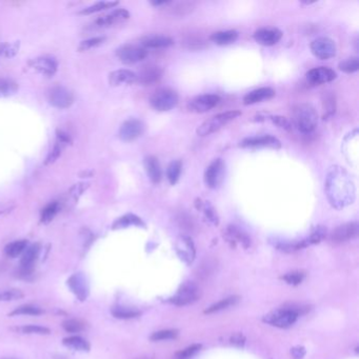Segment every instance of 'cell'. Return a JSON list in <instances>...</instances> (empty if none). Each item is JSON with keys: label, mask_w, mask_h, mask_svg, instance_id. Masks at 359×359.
<instances>
[{"label": "cell", "mask_w": 359, "mask_h": 359, "mask_svg": "<svg viewBox=\"0 0 359 359\" xmlns=\"http://www.w3.org/2000/svg\"><path fill=\"white\" fill-rule=\"evenodd\" d=\"M325 192L330 204L337 210L352 204L355 200V184L346 168L332 166L325 181Z\"/></svg>", "instance_id": "obj_1"}, {"label": "cell", "mask_w": 359, "mask_h": 359, "mask_svg": "<svg viewBox=\"0 0 359 359\" xmlns=\"http://www.w3.org/2000/svg\"><path fill=\"white\" fill-rule=\"evenodd\" d=\"M292 126L301 134H310L316 129L318 114L315 108L310 103H300L293 108Z\"/></svg>", "instance_id": "obj_2"}, {"label": "cell", "mask_w": 359, "mask_h": 359, "mask_svg": "<svg viewBox=\"0 0 359 359\" xmlns=\"http://www.w3.org/2000/svg\"><path fill=\"white\" fill-rule=\"evenodd\" d=\"M239 116H241V112L237 111V110L220 113V114H217L209 119H206L205 121H203L197 128L196 133H197V135H199L201 137L211 135V134L215 133V132L219 131L221 128H223L225 124H228L232 120L238 118Z\"/></svg>", "instance_id": "obj_3"}, {"label": "cell", "mask_w": 359, "mask_h": 359, "mask_svg": "<svg viewBox=\"0 0 359 359\" xmlns=\"http://www.w3.org/2000/svg\"><path fill=\"white\" fill-rule=\"evenodd\" d=\"M178 99V94L174 90L162 88L154 92L150 98V103L158 112H167L177 105Z\"/></svg>", "instance_id": "obj_4"}, {"label": "cell", "mask_w": 359, "mask_h": 359, "mask_svg": "<svg viewBox=\"0 0 359 359\" xmlns=\"http://www.w3.org/2000/svg\"><path fill=\"white\" fill-rule=\"evenodd\" d=\"M311 52L315 57L321 60H328L336 55V45L329 37H318L310 45Z\"/></svg>", "instance_id": "obj_5"}, {"label": "cell", "mask_w": 359, "mask_h": 359, "mask_svg": "<svg viewBox=\"0 0 359 359\" xmlns=\"http://www.w3.org/2000/svg\"><path fill=\"white\" fill-rule=\"evenodd\" d=\"M298 315L291 311L289 308L285 307L282 309H279L277 311H274L263 318L266 323L278 327V328H289L292 325L295 324L297 320Z\"/></svg>", "instance_id": "obj_6"}, {"label": "cell", "mask_w": 359, "mask_h": 359, "mask_svg": "<svg viewBox=\"0 0 359 359\" xmlns=\"http://www.w3.org/2000/svg\"><path fill=\"white\" fill-rule=\"evenodd\" d=\"M116 55L122 64L133 65L143 60L146 57L147 51L141 46L125 45L116 51Z\"/></svg>", "instance_id": "obj_7"}, {"label": "cell", "mask_w": 359, "mask_h": 359, "mask_svg": "<svg viewBox=\"0 0 359 359\" xmlns=\"http://www.w3.org/2000/svg\"><path fill=\"white\" fill-rule=\"evenodd\" d=\"M224 162L217 158L212 161L204 171V183L210 188H217L224 178Z\"/></svg>", "instance_id": "obj_8"}, {"label": "cell", "mask_w": 359, "mask_h": 359, "mask_svg": "<svg viewBox=\"0 0 359 359\" xmlns=\"http://www.w3.org/2000/svg\"><path fill=\"white\" fill-rule=\"evenodd\" d=\"M49 102L57 109H68L74 102L73 93L65 87H53L48 93Z\"/></svg>", "instance_id": "obj_9"}, {"label": "cell", "mask_w": 359, "mask_h": 359, "mask_svg": "<svg viewBox=\"0 0 359 359\" xmlns=\"http://www.w3.org/2000/svg\"><path fill=\"white\" fill-rule=\"evenodd\" d=\"M220 100L221 98L215 94H204V95H199L191 99L187 102L186 108L193 113H205L215 108Z\"/></svg>", "instance_id": "obj_10"}, {"label": "cell", "mask_w": 359, "mask_h": 359, "mask_svg": "<svg viewBox=\"0 0 359 359\" xmlns=\"http://www.w3.org/2000/svg\"><path fill=\"white\" fill-rule=\"evenodd\" d=\"M144 132V124L141 120L130 118L125 120L119 129V137L122 141L131 142L139 138Z\"/></svg>", "instance_id": "obj_11"}, {"label": "cell", "mask_w": 359, "mask_h": 359, "mask_svg": "<svg viewBox=\"0 0 359 359\" xmlns=\"http://www.w3.org/2000/svg\"><path fill=\"white\" fill-rule=\"evenodd\" d=\"M67 285L71 292L80 301L87 300L90 294V288L87 278L81 273H75L71 275L67 281Z\"/></svg>", "instance_id": "obj_12"}, {"label": "cell", "mask_w": 359, "mask_h": 359, "mask_svg": "<svg viewBox=\"0 0 359 359\" xmlns=\"http://www.w3.org/2000/svg\"><path fill=\"white\" fill-rule=\"evenodd\" d=\"M239 146L247 149H257V147H271V149H280L281 142L272 135H262V136H252L247 137L240 141Z\"/></svg>", "instance_id": "obj_13"}, {"label": "cell", "mask_w": 359, "mask_h": 359, "mask_svg": "<svg viewBox=\"0 0 359 359\" xmlns=\"http://www.w3.org/2000/svg\"><path fill=\"white\" fill-rule=\"evenodd\" d=\"M198 298V289L192 282H185L178 292L171 298V301L176 306H185L192 304Z\"/></svg>", "instance_id": "obj_14"}, {"label": "cell", "mask_w": 359, "mask_h": 359, "mask_svg": "<svg viewBox=\"0 0 359 359\" xmlns=\"http://www.w3.org/2000/svg\"><path fill=\"white\" fill-rule=\"evenodd\" d=\"M253 38L258 45L271 47L279 43L282 38V32L276 28H262L255 31Z\"/></svg>", "instance_id": "obj_15"}, {"label": "cell", "mask_w": 359, "mask_h": 359, "mask_svg": "<svg viewBox=\"0 0 359 359\" xmlns=\"http://www.w3.org/2000/svg\"><path fill=\"white\" fill-rule=\"evenodd\" d=\"M306 77L312 85H324L336 79L337 74L328 67H318L308 71Z\"/></svg>", "instance_id": "obj_16"}, {"label": "cell", "mask_w": 359, "mask_h": 359, "mask_svg": "<svg viewBox=\"0 0 359 359\" xmlns=\"http://www.w3.org/2000/svg\"><path fill=\"white\" fill-rule=\"evenodd\" d=\"M30 66L35 71L48 77L53 76L58 69L57 61H56L55 58L50 57V56H40V57L34 58L30 61Z\"/></svg>", "instance_id": "obj_17"}, {"label": "cell", "mask_w": 359, "mask_h": 359, "mask_svg": "<svg viewBox=\"0 0 359 359\" xmlns=\"http://www.w3.org/2000/svg\"><path fill=\"white\" fill-rule=\"evenodd\" d=\"M357 235H358V223L348 222L337 226L331 234V239L334 242H345L355 238Z\"/></svg>", "instance_id": "obj_18"}, {"label": "cell", "mask_w": 359, "mask_h": 359, "mask_svg": "<svg viewBox=\"0 0 359 359\" xmlns=\"http://www.w3.org/2000/svg\"><path fill=\"white\" fill-rule=\"evenodd\" d=\"M162 77V70L156 66H147L136 74V82L142 86H152Z\"/></svg>", "instance_id": "obj_19"}, {"label": "cell", "mask_w": 359, "mask_h": 359, "mask_svg": "<svg viewBox=\"0 0 359 359\" xmlns=\"http://www.w3.org/2000/svg\"><path fill=\"white\" fill-rule=\"evenodd\" d=\"M70 142H71V138L66 133V132H64L61 130H58L57 132H56V141H55L53 149L51 150V152L49 153V155L46 159V164L54 163L56 160H57L60 157L64 149Z\"/></svg>", "instance_id": "obj_20"}, {"label": "cell", "mask_w": 359, "mask_h": 359, "mask_svg": "<svg viewBox=\"0 0 359 359\" xmlns=\"http://www.w3.org/2000/svg\"><path fill=\"white\" fill-rule=\"evenodd\" d=\"M129 18H130V13L125 9H117L108 15L99 17L95 22V25L99 28H107V27H112L114 25L120 24L122 22H125L129 19Z\"/></svg>", "instance_id": "obj_21"}, {"label": "cell", "mask_w": 359, "mask_h": 359, "mask_svg": "<svg viewBox=\"0 0 359 359\" xmlns=\"http://www.w3.org/2000/svg\"><path fill=\"white\" fill-rule=\"evenodd\" d=\"M109 82L112 87H118L122 85H132L136 82V73L131 70H116L110 73Z\"/></svg>", "instance_id": "obj_22"}, {"label": "cell", "mask_w": 359, "mask_h": 359, "mask_svg": "<svg viewBox=\"0 0 359 359\" xmlns=\"http://www.w3.org/2000/svg\"><path fill=\"white\" fill-rule=\"evenodd\" d=\"M275 96V91L272 88H259L245 94L243 97V104L250 105L264 100H269Z\"/></svg>", "instance_id": "obj_23"}, {"label": "cell", "mask_w": 359, "mask_h": 359, "mask_svg": "<svg viewBox=\"0 0 359 359\" xmlns=\"http://www.w3.org/2000/svg\"><path fill=\"white\" fill-rule=\"evenodd\" d=\"M174 40L168 36L164 35H149L144 36L140 40V46L146 49H163L171 47Z\"/></svg>", "instance_id": "obj_24"}, {"label": "cell", "mask_w": 359, "mask_h": 359, "mask_svg": "<svg viewBox=\"0 0 359 359\" xmlns=\"http://www.w3.org/2000/svg\"><path fill=\"white\" fill-rule=\"evenodd\" d=\"M176 250L181 259L185 262L190 263L195 257V248L192 239L187 236H181L176 245Z\"/></svg>", "instance_id": "obj_25"}, {"label": "cell", "mask_w": 359, "mask_h": 359, "mask_svg": "<svg viewBox=\"0 0 359 359\" xmlns=\"http://www.w3.org/2000/svg\"><path fill=\"white\" fill-rule=\"evenodd\" d=\"M144 168L149 179L153 183H159L162 176L161 166L155 156H146L143 161Z\"/></svg>", "instance_id": "obj_26"}, {"label": "cell", "mask_w": 359, "mask_h": 359, "mask_svg": "<svg viewBox=\"0 0 359 359\" xmlns=\"http://www.w3.org/2000/svg\"><path fill=\"white\" fill-rule=\"evenodd\" d=\"M41 251V247L39 243H33L31 245H28L26 251L23 253L20 266L26 268H34V264L39 257Z\"/></svg>", "instance_id": "obj_27"}, {"label": "cell", "mask_w": 359, "mask_h": 359, "mask_svg": "<svg viewBox=\"0 0 359 359\" xmlns=\"http://www.w3.org/2000/svg\"><path fill=\"white\" fill-rule=\"evenodd\" d=\"M238 32L235 30L219 31L215 32L210 36V40L218 46H226L235 43L238 39Z\"/></svg>", "instance_id": "obj_28"}, {"label": "cell", "mask_w": 359, "mask_h": 359, "mask_svg": "<svg viewBox=\"0 0 359 359\" xmlns=\"http://www.w3.org/2000/svg\"><path fill=\"white\" fill-rule=\"evenodd\" d=\"M64 346L71 348L75 351H80V352H89L91 349V345L89 344L88 340L83 339L80 336L74 335V336H69L66 337L62 340Z\"/></svg>", "instance_id": "obj_29"}, {"label": "cell", "mask_w": 359, "mask_h": 359, "mask_svg": "<svg viewBox=\"0 0 359 359\" xmlns=\"http://www.w3.org/2000/svg\"><path fill=\"white\" fill-rule=\"evenodd\" d=\"M131 225H136V226H144L143 221L136 215L134 214H126L120 218H118L114 224H113V229L118 230V229H123L128 228Z\"/></svg>", "instance_id": "obj_30"}, {"label": "cell", "mask_w": 359, "mask_h": 359, "mask_svg": "<svg viewBox=\"0 0 359 359\" xmlns=\"http://www.w3.org/2000/svg\"><path fill=\"white\" fill-rule=\"evenodd\" d=\"M226 234H228L230 240L241 243L244 248H248L251 243L249 236L235 225H229L228 229H226Z\"/></svg>", "instance_id": "obj_31"}, {"label": "cell", "mask_w": 359, "mask_h": 359, "mask_svg": "<svg viewBox=\"0 0 359 359\" xmlns=\"http://www.w3.org/2000/svg\"><path fill=\"white\" fill-rule=\"evenodd\" d=\"M27 248H28V240L26 239L16 240L7 245L5 248V253L8 257L16 258L18 256H20L26 251Z\"/></svg>", "instance_id": "obj_32"}, {"label": "cell", "mask_w": 359, "mask_h": 359, "mask_svg": "<svg viewBox=\"0 0 359 359\" xmlns=\"http://www.w3.org/2000/svg\"><path fill=\"white\" fill-rule=\"evenodd\" d=\"M182 163L180 160H173L166 167V178L170 184H176L180 178Z\"/></svg>", "instance_id": "obj_33"}, {"label": "cell", "mask_w": 359, "mask_h": 359, "mask_svg": "<svg viewBox=\"0 0 359 359\" xmlns=\"http://www.w3.org/2000/svg\"><path fill=\"white\" fill-rule=\"evenodd\" d=\"M18 91V85L8 78H0V98L13 96Z\"/></svg>", "instance_id": "obj_34"}, {"label": "cell", "mask_w": 359, "mask_h": 359, "mask_svg": "<svg viewBox=\"0 0 359 359\" xmlns=\"http://www.w3.org/2000/svg\"><path fill=\"white\" fill-rule=\"evenodd\" d=\"M44 313V311L36 306H32V305H23L20 307L16 308L15 310H13L9 316H19V315H31V316H38L41 315Z\"/></svg>", "instance_id": "obj_35"}, {"label": "cell", "mask_w": 359, "mask_h": 359, "mask_svg": "<svg viewBox=\"0 0 359 359\" xmlns=\"http://www.w3.org/2000/svg\"><path fill=\"white\" fill-rule=\"evenodd\" d=\"M58 209H59V204L58 202H51L48 205H46L45 209L41 211V222L43 223H50L56 216V214L58 213Z\"/></svg>", "instance_id": "obj_36"}, {"label": "cell", "mask_w": 359, "mask_h": 359, "mask_svg": "<svg viewBox=\"0 0 359 359\" xmlns=\"http://www.w3.org/2000/svg\"><path fill=\"white\" fill-rule=\"evenodd\" d=\"M118 5V2H99L96 3L95 5H92L86 9H83L80 14L82 15H90V14H94L97 13L103 10H108V9H112Z\"/></svg>", "instance_id": "obj_37"}, {"label": "cell", "mask_w": 359, "mask_h": 359, "mask_svg": "<svg viewBox=\"0 0 359 359\" xmlns=\"http://www.w3.org/2000/svg\"><path fill=\"white\" fill-rule=\"evenodd\" d=\"M238 300H239V298L236 297V296H232V297H228V298H225V299H222L219 302H217V304L211 306L209 309L205 310V313L206 314H211V313H215V312L224 310V309L229 308L231 306L236 305Z\"/></svg>", "instance_id": "obj_38"}, {"label": "cell", "mask_w": 359, "mask_h": 359, "mask_svg": "<svg viewBox=\"0 0 359 359\" xmlns=\"http://www.w3.org/2000/svg\"><path fill=\"white\" fill-rule=\"evenodd\" d=\"M112 314L113 316L119 319H131L137 317L140 314V312L135 309H131L126 307H115L112 309Z\"/></svg>", "instance_id": "obj_39"}, {"label": "cell", "mask_w": 359, "mask_h": 359, "mask_svg": "<svg viewBox=\"0 0 359 359\" xmlns=\"http://www.w3.org/2000/svg\"><path fill=\"white\" fill-rule=\"evenodd\" d=\"M105 40V37L104 36H97V37H92V38H89V39H86L80 43L79 47H78V50L80 52H85V51H89V50H92L94 48H97L99 47L100 45H102Z\"/></svg>", "instance_id": "obj_40"}, {"label": "cell", "mask_w": 359, "mask_h": 359, "mask_svg": "<svg viewBox=\"0 0 359 359\" xmlns=\"http://www.w3.org/2000/svg\"><path fill=\"white\" fill-rule=\"evenodd\" d=\"M62 328L69 333H79L85 329V324L79 319H67L62 323Z\"/></svg>", "instance_id": "obj_41"}, {"label": "cell", "mask_w": 359, "mask_h": 359, "mask_svg": "<svg viewBox=\"0 0 359 359\" xmlns=\"http://www.w3.org/2000/svg\"><path fill=\"white\" fill-rule=\"evenodd\" d=\"M326 235H327V229L323 225H319V226H316L308 238H306V241L308 245L316 244V243H319L320 241H323Z\"/></svg>", "instance_id": "obj_42"}, {"label": "cell", "mask_w": 359, "mask_h": 359, "mask_svg": "<svg viewBox=\"0 0 359 359\" xmlns=\"http://www.w3.org/2000/svg\"><path fill=\"white\" fill-rule=\"evenodd\" d=\"M338 68L340 71H343V72L348 73V74L355 73L359 69V59H358V57H350L342 62H339Z\"/></svg>", "instance_id": "obj_43"}, {"label": "cell", "mask_w": 359, "mask_h": 359, "mask_svg": "<svg viewBox=\"0 0 359 359\" xmlns=\"http://www.w3.org/2000/svg\"><path fill=\"white\" fill-rule=\"evenodd\" d=\"M323 104H324V109H325V119L326 117H331L334 113H335V109H336V102H335V97L333 94L330 93H325L324 94V99H323Z\"/></svg>", "instance_id": "obj_44"}, {"label": "cell", "mask_w": 359, "mask_h": 359, "mask_svg": "<svg viewBox=\"0 0 359 359\" xmlns=\"http://www.w3.org/2000/svg\"><path fill=\"white\" fill-rule=\"evenodd\" d=\"M199 202L200 203H199L198 209H201L203 211L205 217L210 221H212L214 224H218V217H217V214L214 210V207L207 201L201 202V200H199Z\"/></svg>", "instance_id": "obj_45"}, {"label": "cell", "mask_w": 359, "mask_h": 359, "mask_svg": "<svg viewBox=\"0 0 359 359\" xmlns=\"http://www.w3.org/2000/svg\"><path fill=\"white\" fill-rule=\"evenodd\" d=\"M25 295L23 291L18 289H9L0 291V301H14L23 298Z\"/></svg>", "instance_id": "obj_46"}, {"label": "cell", "mask_w": 359, "mask_h": 359, "mask_svg": "<svg viewBox=\"0 0 359 359\" xmlns=\"http://www.w3.org/2000/svg\"><path fill=\"white\" fill-rule=\"evenodd\" d=\"M18 331H20L24 334H37V335H49L51 333V330L49 328L41 327V326H35V325L22 327L18 329Z\"/></svg>", "instance_id": "obj_47"}, {"label": "cell", "mask_w": 359, "mask_h": 359, "mask_svg": "<svg viewBox=\"0 0 359 359\" xmlns=\"http://www.w3.org/2000/svg\"><path fill=\"white\" fill-rule=\"evenodd\" d=\"M19 50V43H12V44H5L0 46V56H5V57L11 58L18 53Z\"/></svg>", "instance_id": "obj_48"}, {"label": "cell", "mask_w": 359, "mask_h": 359, "mask_svg": "<svg viewBox=\"0 0 359 359\" xmlns=\"http://www.w3.org/2000/svg\"><path fill=\"white\" fill-rule=\"evenodd\" d=\"M201 349V345H193L188 347L178 353L174 356V359H191L195 354H197Z\"/></svg>", "instance_id": "obj_49"}, {"label": "cell", "mask_w": 359, "mask_h": 359, "mask_svg": "<svg viewBox=\"0 0 359 359\" xmlns=\"http://www.w3.org/2000/svg\"><path fill=\"white\" fill-rule=\"evenodd\" d=\"M305 272H302V271H294V272H290L288 273L287 275H285L282 277L283 280H286L289 285H292V286H297L299 285V283L305 279Z\"/></svg>", "instance_id": "obj_50"}, {"label": "cell", "mask_w": 359, "mask_h": 359, "mask_svg": "<svg viewBox=\"0 0 359 359\" xmlns=\"http://www.w3.org/2000/svg\"><path fill=\"white\" fill-rule=\"evenodd\" d=\"M178 335L177 330H163L154 333L151 336V340L153 342H159V340H165V339H173Z\"/></svg>", "instance_id": "obj_51"}, {"label": "cell", "mask_w": 359, "mask_h": 359, "mask_svg": "<svg viewBox=\"0 0 359 359\" xmlns=\"http://www.w3.org/2000/svg\"><path fill=\"white\" fill-rule=\"evenodd\" d=\"M270 119L272 120V122L274 124H276L277 126H279V128H281L283 130H286V131H291L292 130V123L286 117H283V116H271Z\"/></svg>", "instance_id": "obj_52"}, {"label": "cell", "mask_w": 359, "mask_h": 359, "mask_svg": "<svg viewBox=\"0 0 359 359\" xmlns=\"http://www.w3.org/2000/svg\"><path fill=\"white\" fill-rule=\"evenodd\" d=\"M213 266H215V263L212 261H206L200 267V271L198 273V276L200 277H205L207 275H210L213 271Z\"/></svg>", "instance_id": "obj_53"}, {"label": "cell", "mask_w": 359, "mask_h": 359, "mask_svg": "<svg viewBox=\"0 0 359 359\" xmlns=\"http://www.w3.org/2000/svg\"><path fill=\"white\" fill-rule=\"evenodd\" d=\"M306 354V350L305 348L302 347H296L294 349H292V355L295 359H302V357L305 356Z\"/></svg>", "instance_id": "obj_54"}, {"label": "cell", "mask_w": 359, "mask_h": 359, "mask_svg": "<svg viewBox=\"0 0 359 359\" xmlns=\"http://www.w3.org/2000/svg\"><path fill=\"white\" fill-rule=\"evenodd\" d=\"M231 342L233 345H236L238 347H242L244 344V337L240 334H237L231 338Z\"/></svg>", "instance_id": "obj_55"}, {"label": "cell", "mask_w": 359, "mask_h": 359, "mask_svg": "<svg viewBox=\"0 0 359 359\" xmlns=\"http://www.w3.org/2000/svg\"><path fill=\"white\" fill-rule=\"evenodd\" d=\"M151 4H152L153 6H155V7H161V6H167V5H171L172 3L171 2H165V0H163V2H152V3H151Z\"/></svg>", "instance_id": "obj_56"}, {"label": "cell", "mask_w": 359, "mask_h": 359, "mask_svg": "<svg viewBox=\"0 0 359 359\" xmlns=\"http://www.w3.org/2000/svg\"><path fill=\"white\" fill-rule=\"evenodd\" d=\"M3 359H15V358H3Z\"/></svg>", "instance_id": "obj_57"}, {"label": "cell", "mask_w": 359, "mask_h": 359, "mask_svg": "<svg viewBox=\"0 0 359 359\" xmlns=\"http://www.w3.org/2000/svg\"><path fill=\"white\" fill-rule=\"evenodd\" d=\"M142 359H143V358H142Z\"/></svg>", "instance_id": "obj_58"}]
</instances>
